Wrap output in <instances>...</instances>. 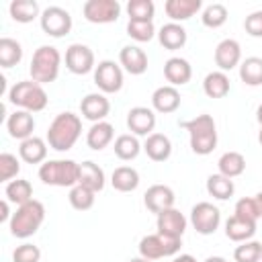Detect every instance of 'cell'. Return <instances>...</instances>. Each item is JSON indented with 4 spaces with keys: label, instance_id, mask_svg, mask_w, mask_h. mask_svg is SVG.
I'll list each match as a JSON object with an SVG mask.
<instances>
[{
    "label": "cell",
    "instance_id": "obj_1",
    "mask_svg": "<svg viewBox=\"0 0 262 262\" xmlns=\"http://www.w3.org/2000/svg\"><path fill=\"white\" fill-rule=\"evenodd\" d=\"M82 133V119L70 111L55 115L47 129V145L55 151H68L74 147Z\"/></svg>",
    "mask_w": 262,
    "mask_h": 262
},
{
    "label": "cell",
    "instance_id": "obj_2",
    "mask_svg": "<svg viewBox=\"0 0 262 262\" xmlns=\"http://www.w3.org/2000/svg\"><path fill=\"white\" fill-rule=\"evenodd\" d=\"M182 129L188 131L190 137V149L196 156H207L217 147V125L211 115H196L190 121L180 123Z\"/></svg>",
    "mask_w": 262,
    "mask_h": 262
},
{
    "label": "cell",
    "instance_id": "obj_3",
    "mask_svg": "<svg viewBox=\"0 0 262 262\" xmlns=\"http://www.w3.org/2000/svg\"><path fill=\"white\" fill-rule=\"evenodd\" d=\"M43 221H45V207L41 201L33 199V201L16 207V211L12 213V217L8 221V227L14 237L27 239L37 233V229L43 225Z\"/></svg>",
    "mask_w": 262,
    "mask_h": 262
},
{
    "label": "cell",
    "instance_id": "obj_4",
    "mask_svg": "<svg viewBox=\"0 0 262 262\" xmlns=\"http://www.w3.org/2000/svg\"><path fill=\"white\" fill-rule=\"evenodd\" d=\"M8 100H10V104L18 106L20 111L39 113L47 106L49 98H47L43 84H39L35 80H20L8 90Z\"/></svg>",
    "mask_w": 262,
    "mask_h": 262
},
{
    "label": "cell",
    "instance_id": "obj_5",
    "mask_svg": "<svg viewBox=\"0 0 262 262\" xmlns=\"http://www.w3.org/2000/svg\"><path fill=\"white\" fill-rule=\"evenodd\" d=\"M39 178L49 186H76L80 178V164L74 160H45L39 166Z\"/></svg>",
    "mask_w": 262,
    "mask_h": 262
},
{
    "label": "cell",
    "instance_id": "obj_6",
    "mask_svg": "<svg viewBox=\"0 0 262 262\" xmlns=\"http://www.w3.org/2000/svg\"><path fill=\"white\" fill-rule=\"evenodd\" d=\"M59 66H61V55L53 45H41L35 49L33 59H31V78L39 84H49L57 80L59 76Z\"/></svg>",
    "mask_w": 262,
    "mask_h": 262
},
{
    "label": "cell",
    "instance_id": "obj_7",
    "mask_svg": "<svg viewBox=\"0 0 262 262\" xmlns=\"http://www.w3.org/2000/svg\"><path fill=\"white\" fill-rule=\"evenodd\" d=\"M182 246V237H172L164 233H149L143 235L139 242V256L147 260H158L166 256H176Z\"/></svg>",
    "mask_w": 262,
    "mask_h": 262
},
{
    "label": "cell",
    "instance_id": "obj_8",
    "mask_svg": "<svg viewBox=\"0 0 262 262\" xmlns=\"http://www.w3.org/2000/svg\"><path fill=\"white\" fill-rule=\"evenodd\" d=\"M41 29L49 37H63L72 31V14L61 6H47L39 16Z\"/></svg>",
    "mask_w": 262,
    "mask_h": 262
},
{
    "label": "cell",
    "instance_id": "obj_9",
    "mask_svg": "<svg viewBox=\"0 0 262 262\" xmlns=\"http://www.w3.org/2000/svg\"><path fill=\"white\" fill-rule=\"evenodd\" d=\"M190 223L196 229V233L211 235L217 231V227L221 223V211L213 203L201 201L190 209Z\"/></svg>",
    "mask_w": 262,
    "mask_h": 262
},
{
    "label": "cell",
    "instance_id": "obj_10",
    "mask_svg": "<svg viewBox=\"0 0 262 262\" xmlns=\"http://www.w3.org/2000/svg\"><path fill=\"white\" fill-rule=\"evenodd\" d=\"M82 14L88 23L94 25L115 23L121 14V4L117 0H86L82 6Z\"/></svg>",
    "mask_w": 262,
    "mask_h": 262
},
{
    "label": "cell",
    "instance_id": "obj_11",
    "mask_svg": "<svg viewBox=\"0 0 262 262\" xmlns=\"http://www.w3.org/2000/svg\"><path fill=\"white\" fill-rule=\"evenodd\" d=\"M94 84L104 92L113 94L123 88V70L113 59H102L94 68Z\"/></svg>",
    "mask_w": 262,
    "mask_h": 262
},
{
    "label": "cell",
    "instance_id": "obj_12",
    "mask_svg": "<svg viewBox=\"0 0 262 262\" xmlns=\"http://www.w3.org/2000/svg\"><path fill=\"white\" fill-rule=\"evenodd\" d=\"M66 68L76 76H84V74L92 72L96 68L94 51L84 43H72L66 49Z\"/></svg>",
    "mask_w": 262,
    "mask_h": 262
},
{
    "label": "cell",
    "instance_id": "obj_13",
    "mask_svg": "<svg viewBox=\"0 0 262 262\" xmlns=\"http://www.w3.org/2000/svg\"><path fill=\"white\" fill-rule=\"evenodd\" d=\"M174 201H176L174 190H172L168 184H151V186L145 190V194H143L145 207H147L151 213H156V215H160V213L166 211V209H172V207H174Z\"/></svg>",
    "mask_w": 262,
    "mask_h": 262
},
{
    "label": "cell",
    "instance_id": "obj_14",
    "mask_svg": "<svg viewBox=\"0 0 262 262\" xmlns=\"http://www.w3.org/2000/svg\"><path fill=\"white\" fill-rule=\"evenodd\" d=\"M127 127L133 135H151L156 127V111L147 106H133L127 113Z\"/></svg>",
    "mask_w": 262,
    "mask_h": 262
},
{
    "label": "cell",
    "instance_id": "obj_15",
    "mask_svg": "<svg viewBox=\"0 0 262 262\" xmlns=\"http://www.w3.org/2000/svg\"><path fill=\"white\" fill-rule=\"evenodd\" d=\"M215 63L221 72H229L242 63V47L235 39H223L215 47Z\"/></svg>",
    "mask_w": 262,
    "mask_h": 262
},
{
    "label": "cell",
    "instance_id": "obj_16",
    "mask_svg": "<svg viewBox=\"0 0 262 262\" xmlns=\"http://www.w3.org/2000/svg\"><path fill=\"white\" fill-rule=\"evenodd\" d=\"M108 111H111V102H108V98L102 92H90L80 102L82 117L88 119V121H92V123L104 121V117L108 115Z\"/></svg>",
    "mask_w": 262,
    "mask_h": 262
},
{
    "label": "cell",
    "instance_id": "obj_17",
    "mask_svg": "<svg viewBox=\"0 0 262 262\" xmlns=\"http://www.w3.org/2000/svg\"><path fill=\"white\" fill-rule=\"evenodd\" d=\"M6 131H8V135L12 139H18V141H25V139L33 137V131H35L33 113L18 108L12 115H8V119H6Z\"/></svg>",
    "mask_w": 262,
    "mask_h": 262
},
{
    "label": "cell",
    "instance_id": "obj_18",
    "mask_svg": "<svg viewBox=\"0 0 262 262\" xmlns=\"http://www.w3.org/2000/svg\"><path fill=\"white\" fill-rule=\"evenodd\" d=\"M156 227H158V233L172 235V237H182L184 231H186V217L178 209L172 207V209H166L158 215Z\"/></svg>",
    "mask_w": 262,
    "mask_h": 262
},
{
    "label": "cell",
    "instance_id": "obj_19",
    "mask_svg": "<svg viewBox=\"0 0 262 262\" xmlns=\"http://www.w3.org/2000/svg\"><path fill=\"white\" fill-rule=\"evenodd\" d=\"M119 61L131 76H141L147 70V55L137 45H125L119 51Z\"/></svg>",
    "mask_w": 262,
    "mask_h": 262
},
{
    "label": "cell",
    "instance_id": "obj_20",
    "mask_svg": "<svg viewBox=\"0 0 262 262\" xmlns=\"http://www.w3.org/2000/svg\"><path fill=\"white\" fill-rule=\"evenodd\" d=\"M180 100H182L180 98V92L176 90V86H170V84L156 88L154 94H151V106H154V111L156 113H164V115L174 113L180 106Z\"/></svg>",
    "mask_w": 262,
    "mask_h": 262
},
{
    "label": "cell",
    "instance_id": "obj_21",
    "mask_svg": "<svg viewBox=\"0 0 262 262\" xmlns=\"http://www.w3.org/2000/svg\"><path fill=\"white\" fill-rule=\"evenodd\" d=\"M186 39H188L186 29H184L180 23H172V20H170V23L162 25L160 31H158V41H160V45L166 47V49H170V51L184 47V45H186Z\"/></svg>",
    "mask_w": 262,
    "mask_h": 262
},
{
    "label": "cell",
    "instance_id": "obj_22",
    "mask_svg": "<svg viewBox=\"0 0 262 262\" xmlns=\"http://www.w3.org/2000/svg\"><path fill=\"white\" fill-rule=\"evenodd\" d=\"M143 151L154 162H166L172 156V141L164 133H151L143 141Z\"/></svg>",
    "mask_w": 262,
    "mask_h": 262
},
{
    "label": "cell",
    "instance_id": "obj_23",
    "mask_svg": "<svg viewBox=\"0 0 262 262\" xmlns=\"http://www.w3.org/2000/svg\"><path fill=\"white\" fill-rule=\"evenodd\" d=\"M164 76L170 82V86H182V84L190 82L192 68H190L188 59H184V57H170L164 63Z\"/></svg>",
    "mask_w": 262,
    "mask_h": 262
},
{
    "label": "cell",
    "instance_id": "obj_24",
    "mask_svg": "<svg viewBox=\"0 0 262 262\" xmlns=\"http://www.w3.org/2000/svg\"><path fill=\"white\" fill-rule=\"evenodd\" d=\"M18 156L27 164H43L45 158H47V141L37 137V135H33V137L20 141Z\"/></svg>",
    "mask_w": 262,
    "mask_h": 262
},
{
    "label": "cell",
    "instance_id": "obj_25",
    "mask_svg": "<svg viewBox=\"0 0 262 262\" xmlns=\"http://www.w3.org/2000/svg\"><path fill=\"white\" fill-rule=\"evenodd\" d=\"M256 233V221H250V219H244V217H237V215H231L227 221H225V235L231 239V242H248L252 239Z\"/></svg>",
    "mask_w": 262,
    "mask_h": 262
},
{
    "label": "cell",
    "instance_id": "obj_26",
    "mask_svg": "<svg viewBox=\"0 0 262 262\" xmlns=\"http://www.w3.org/2000/svg\"><path fill=\"white\" fill-rule=\"evenodd\" d=\"M201 6H203L201 0H166L164 10L172 18V23H180L194 16L201 10Z\"/></svg>",
    "mask_w": 262,
    "mask_h": 262
},
{
    "label": "cell",
    "instance_id": "obj_27",
    "mask_svg": "<svg viewBox=\"0 0 262 262\" xmlns=\"http://www.w3.org/2000/svg\"><path fill=\"white\" fill-rule=\"evenodd\" d=\"M115 137V127L108 123V121H98V123H92V127L88 129L86 133V143L90 149H104Z\"/></svg>",
    "mask_w": 262,
    "mask_h": 262
},
{
    "label": "cell",
    "instance_id": "obj_28",
    "mask_svg": "<svg viewBox=\"0 0 262 262\" xmlns=\"http://www.w3.org/2000/svg\"><path fill=\"white\" fill-rule=\"evenodd\" d=\"M104 172L98 164H94L92 160H86L80 164V178H78V184L94 190V192H100L104 188Z\"/></svg>",
    "mask_w": 262,
    "mask_h": 262
},
{
    "label": "cell",
    "instance_id": "obj_29",
    "mask_svg": "<svg viewBox=\"0 0 262 262\" xmlns=\"http://www.w3.org/2000/svg\"><path fill=\"white\" fill-rule=\"evenodd\" d=\"M229 88H231L229 76L225 72H221V70L209 72L205 76V80H203V90H205V94L209 98H223V96L229 94Z\"/></svg>",
    "mask_w": 262,
    "mask_h": 262
},
{
    "label": "cell",
    "instance_id": "obj_30",
    "mask_svg": "<svg viewBox=\"0 0 262 262\" xmlns=\"http://www.w3.org/2000/svg\"><path fill=\"white\" fill-rule=\"evenodd\" d=\"M111 184L119 192H131L139 186V172L131 166H119L111 176Z\"/></svg>",
    "mask_w": 262,
    "mask_h": 262
},
{
    "label": "cell",
    "instance_id": "obj_31",
    "mask_svg": "<svg viewBox=\"0 0 262 262\" xmlns=\"http://www.w3.org/2000/svg\"><path fill=\"white\" fill-rule=\"evenodd\" d=\"M141 147H143V145L139 143L137 135H133V133H123V135H119V137L115 139V145H113L115 156H117L119 160H123V162L135 160V158L139 156Z\"/></svg>",
    "mask_w": 262,
    "mask_h": 262
},
{
    "label": "cell",
    "instance_id": "obj_32",
    "mask_svg": "<svg viewBox=\"0 0 262 262\" xmlns=\"http://www.w3.org/2000/svg\"><path fill=\"white\" fill-rule=\"evenodd\" d=\"M4 196L8 203H14L16 207L33 201V186L29 180L25 178H16V180H10L4 188Z\"/></svg>",
    "mask_w": 262,
    "mask_h": 262
},
{
    "label": "cell",
    "instance_id": "obj_33",
    "mask_svg": "<svg viewBox=\"0 0 262 262\" xmlns=\"http://www.w3.org/2000/svg\"><path fill=\"white\" fill-rule=\"evenodd\" d=\"M217 168H219V174H223L227 178H235V176L244 174V170H246V158L239 151H225L219 158Z\"/></svg>",
    "mask_w": 262,
    "mask_h": 262
},
{
    "label": "cell",
    "instance_id": "obj_34",
    "mask_svg": "<svg viewBox=\"0 0 262 262\" xmlns=\"http://www.w3.org/2000/svg\"><path fill=\"white\" fill-rule=\"evenodd\" d=\"M207 192L213 196V199H219V201H227L229 196H233L235 192V184L231 178L223 176V174H211L207 178Z\"/></svg>",
    "mask_w": 262,
    "mask_h": 262
},
{
    "label": "cell",
    "instance_id": "obj_35",
    "mask_svg": "<svg viewBox=\"0 0 262 262\" xmlns=\"http://www.w3.org/2000/svg\"><path fill=\"white\" fill-rule=\"evenodd\" d=\"M8 10H10V16L16 23H31L33 18L41 16L39 4L35 0H12Z\"/></svg>",
    "mask_w": 262,
    "mask_h": 262
},
{
    "label": "cell",
    "instance_id": "obj_36",
    "mask_svg": "<svg viewBox=\"0 0 262 262\" xmlns=\"http://www.w3.org/2000/svg\"><path fill=\"white\" fill-rule=\"evenodd\" d=\"M20 59H23V45L12 37H2L0 39V66L12 68Z\"/></svg>",
    "mask_w": 262,
    "mask_h": 262
},
{
    "label": "cell",
    "instance_id": "obj_37",
    "mask_svg": "<svg viewBox=\"0 0 262 262\" xmlns=\"http://www.w3.org/2000/svg\"><path fill=\"white\" fill-rule=\"evenodd\" d=\"M239 78L248 86H260L262 84V57H246L239 63Z\"/></svg>",
    "mask_w": 262,
    "mask_h": 262
},
{
    "label": "cell",
    "instance_id": "obj_38",
    "mask_svg": "<svg viewBox=\"0 0 262 262\" xmlns=\"http://www.w3.org/2000/svg\"><path fill=\"white\" fill-rule=\"evenodd\" d=\"M68 199H70V205H72L76 211H88V209L94 207L96 192L90 190V188H86V186H82V184H76V186L70 188Z\"/></svg>",
    "mask_w": 262,
    "mask_h": 262
},
{
    "label": "cell",
    "instance_id": "obj_39",
    "mask_svg": "<svg viewBox=\"0 0 262 262\" xmlns=\"http://www.w3.org/2000/svg\"><path fill=\"white\" fill-rule=\"evenodd\" d=\"M201 20H203V25L209 27V29H219V27H223L225 20H227V8H225V4L213 2V4L205 6V8H203V14H201Z\"/></svg>",
    "mask_w": 262,
    "mask_h": 262
},
{
    "label": "cell",
    "instance_id": "obj_40",
    "mask_svg": "<svg viewBox=\"0 0 262 262\" xmlns=\"http://www.w3.org/2000/svg\"><path fill=\"white\" fill-rule=\"evenodd\" d=\"M127 14H129V20H154L156 4L151 0H129Z\"/></svg>",
    "mask_w": 262,
    "mask_h": 262
},
{
    "label": "cell",
    "instance_id": "obj_41",
    "mask_svg": "<svg viewBox=\"0 0 262 262\" xmlns=\"http://www.w3.org/2000/svg\"><path fill=\"white\" fill-rule=\"evenodd\" d=\"M260 258H262V244L256 242V239L242 242L233 250V260L235 262H258Z\"/></svg>",
    "mask_w": 262,
    "mask_h": 262
},
{
    "label": "cell",
    "instance_id": "obj_42",
    "mask_svg": "<svg viewBox=\"0 0 262 262\" xmlns=\"http://www.w3.org/2000/svg\"><path fill=\"white\" fill-rule=\"evenodd\" d=\"M127 35L139 43L151 41L156 35V27L154 20H129L127 23Z\"/></svg>",
    "mask_w": 262,
    "mask_h": 262
},
{
    "label": "cell",
    "instance_id": "obj_43",
    "mask_svg": "<svg viewBox=\"0 0 262 262\" xmlns=\"http://www.w3.org/2000/svg\"><path fill=\"white\" fill-rule=\"evenodd\" d=\"M20 172V162L14 154L2 151L0 154V180L2 182H10L16 174Z\"/></svg>",
    "mask_w": 262,
    "mask_h": 262
},
{
    "label": "cell",
    "instance_id": "obj_44",
    "mask_svg": "<svg viewBox=\"0 0 262 262\" xmlns=\"http://www.w3.org/2000/svg\"><path fill=\"white\" fill-rule=\"evenodd\" d=\"M41 260V250L35 244H20L12 252V262H39Z\"/></svg>",
    "mask_w": 262,
    "mask_h": 262
},
{
    "label": "cell",
    "instance_id": "obj_45",
    "mask_svg": "<svg viewBox=\"0 0 262 262\" xmlns=\"http://www.w3.org/2000/svg\"><path fill=\"white\" fill-rule=\"evenodd\" d=\"M233 215L244 217V219H250V221H258V219H260V213H258L256 201H254V199H250V196H244V199H239V201L235 203Z\"/></svg>",
    "mask_w": 262,
    "mask_h": 262
},
{
    "label": "cell",
    "instance_id": "obj_46",
    "mask_svg": "<svg viewBox=\"0 0 262 262\" xmlns=\"http://www.w3.org/2000/svg\"><path fill=\"white\" fill-rule=\"evenodd\" d=\"M244 29L252 37H262V10L250 12L246 16V20H244Z\"/></svg>",
    "mask_w": 262,
    "mask_h": 262
},
{
    "label": "cell",
    "instance_id": "obj_47",
    "mask_svg": "<svg viewBox=\"0 0 262 262\" xmlns=\"http://www.w3.org/2000/svg\"><path fill=\"white\" fill-rule=\"evenodd\" d=\"M0 211H2V213H0V221H6L8 217H12V215L8 213V201H6V199L0 203ZM8 221H10V219H8Z\"/></svg>",
    "mask_w": 262,
    "mask_h": 262
},
{
    "label": "cell",
    "instance_id": "obj_48",
    "mask_svg": "<svg viewBox=\"0 0 262 262\" xmlns=\"http://www.w3.org/2000/svg\"><path fill=\"white\" fill-rule=\"evenodd\" d=\"M172 262H196V258L190 256V254H180V256H174Z\"/></svg>",
    "mask_w": 262,
    "mask_h": 262
},
{
    "label": "cell",
    "instance_id": "obj_49",
    "mask_svg": "<svg viewBox=\"0 0 262 262\" xmlns=\"http://www.w3.org/2000/svg\"><path fill=\"white\" fill-rule=\"evenodd\" d=\"M254 201H256V207H258V213H260V217H262V192H258V194L254 196Z\"/></svg>",
    "mask_w": 262,
    "mask_h": 262
},
{
    "label": "cell",
    "instance_id": "obj_50",
    "mask_svg": "<svg viewBox=\"0 0 262 262\" xmlns=\"http://www.w3.org/2000/svg\"><path fill=\"white\" fill-rule=\"evenodd\" d=\"M205 262H227L223 256H209V258H205Z\"/></svg>",
    "mask_w": 262,
    "mask_h": 262
},
{
    "label": "cell",
    "instance_id": "obj_51",
    "mask_svg": "<svg viewBox=\"0 0 262 262\" xmlns=\"http://www.w3.org/2000/svg\"><path fill=\"white\" fill-rule=\"evenodd\" d=\"M256 119H258V123H260V127H262V104L256 108Z\"/></svg>",
    "mask_w": 262,
    "mask_h": 262
},
{
    "label": "cell",
    "instance_id": "obj_52",
    "mask_svg": "<svg viewBox=\"0 0 262 262\" xmlns=\"http://www.w3.org/2000/svg\"><path fill=\"white\" fill-rule=\"evenodd\" d=\"M129 262H151V260H147V258H143V256H137V258H131Z\"/></svg>",
    "mask_w": 262,
    "mask_h": 262
},
{
    "label": "cell",
    "instance_id": "obj_53",
    "mask_svg": "<svg viewBox=\"0 0 262 262\" xmlns=\"http://www.w3.org/2000/svg\"><path fill=\"white\" fill-rule=\"evenodd\" d=\"M258 141H260V145H262V127H260V133H258Z\"/></svg>",
    "mask_w": 262,
    "mask_h": 262
},
{
    "label": "cell",
    "instance_id": "obj_54",
    "mask_svg": "<svg viewBox=\"0 0 262 262\" xmlns=\"http://www.w3.org/2000/svg\"><path fill=\"white\" fill-rule=\"evenodd\" d=\"M260 260H262V258H260Z\"/></svg>",
    "mask_w": 262,
    "mask_h": 262
}]
</instances>
